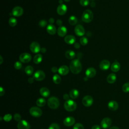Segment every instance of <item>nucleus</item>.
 Instances as JSON below:
<instances>
[{
	"label": "nucleus",
	"instance_id": "49530a36",
	"mask_svg": "<svg viewBox=\"0 0 129 129\" xmlns=\"http://www.w3.org/2000/svg\"><path fill=\"white\" fill-rule=\"evenodd\" d=\"M74 47H75V48L78 49V48H80V44H79V43H78V42H75V43H74Z\"/></svg>",
	"mask_w": 129,
	"mask_h": 129
},
{
	"label": "nucleus",
	"instance_id": "a19ab883",
	"mask_svg": "<svg viewBox=\"0 0 129 129\" xmlns=\"http://www.w3.org/2000/svg\"><path fill=\"white\" fill-rule=\"evenodd\" d=\"M22 64L20 61H16L14 64V67L17 70H19L22 68Z\"/></svg>",
	"mask_w": 129,
	"mask_h": 129
},
{
	"label": "nucleus",
	"instance_id": "58836bf2",
	"mask_svg": "<svg viewBox=\"0 0 129 129\" xmlns=\"http://www.w3.org/2000/svg\"><path fill=\"white\" fill-rule=\"evenodd\" d=\"M89 0H80V4L83 7H86L89 5Z\"/></svg>",
	"mask_w": 129,
	"mask_h": 129
},
{
	"label": "nucleus",
	"instance_id": "4c0bfd02",
	"mask_svg": "<svg viewBox=\"0 0 129 129\" xmlns=\"http://www.w3.org/2000/svg\"><path fill=\"white\" fill-rule=\"evenodd\" d=\"M73 129H84V126L80 123L75 124L73 127Z\"/></svg>",
	"mask_w": 129,
	"mask_h": 129
},
{
	"label": "nucleus",
	"instance_id": "3c124183",
	"mask_svg": "<svg viewBox=\"0 0 129 129\" xmlns=\"http://www.w3.org/2000/svg\"><path fill=\"white\" fill-rule=\"evenodd\" d=\"M63 99H64L66 100H69V95L67 94H65L64 95H63Z\"/></svg>",
	"mask_w": 129,
	"mask_h": 129
},
{
	"label": "nucleus",
	"instance_id": "4468645a",
	"mask_svg": "<svg viewBox=\"0 0 129 129\" xmlns=\"http://www.w3.org/2000/svg\"><path fill=\"white\" fill-rule=\"evenodd\" d=\"M57 13L59 15H64L67 11V7L66 5L60 4L57 8Z\"/></svg>",
	"mask_w": 129,
	"mask_h": 129
},
{
	"label": "nucleus",
	"instance_id": "b1692460",
	"mask_svg": "<svg viewBox=\"0 0 129 129\" xmlns=\"http://www.w3.org/2000/svg\"><path fill=\"white\" fill-rule=\"evenodd\" d=\"M116 80V76L115 74L111 73L107 77V81L108 83L113 84L114 83Z\"/></svg>",
	"mask_w": 129,
	"mask_h": 129
},
{
	"label": "nucleus",
	"instance_id": "4d7b16f0",
	"mask_svg": "<svg viewBox=\"0 0 129 129\" xmlns=\"http://www.w3.org/2000/svg\"><path fill=\"white\" fill-rule=\"evenodd\" d=\"M59 3L60 4H62V0H59Z\"/></svg>",
	"mask_w": 129,
	"mask_h": 129
},
{
	"label": "nucleus",
	"instance_id": "052dcab7",
	"mask_svg": "<svg viewBox=\"0 0 129 129\" xmlns=\"http://www.w3.org/2000/svg\"></svg>",
	"mask_w": 129,
	"mask_h": 129
},
{
	"label": "nucleus",
	"instance_id": "5701e85b",
	"mask_svg": "<svg viewBox=\"0 0 129 129\" xmlns=\"http://www.w3.org/2000/svg\"><path fill=\"white\" fill-rule=\"evenodd\" d=\"M40 94L44 97H47L50 94L49 90L46 87H42L39 90Z\"/></svg>",
	"mask_w": 129,
	"mask_h": 129
},
{
	"label": "nucleus",
	"instance_id": "412c9836",
	"mask_svg": "<svg viewBox=\"0 0 129 129\" xmlns=\"http://www.w3.org/2000/svg\"><path fill=\"white\" fill-rule=\"evenodd\" d=\"M57 34L60 37L64 36L67 33V29L64 26H60L58 27L57 31Z\"/></svg>",
	"mask_w": 129,
	"mask_h": 129
},
{
	"label": "nucleus",
	"instance_id": "c9c22d12",
	"mask_svg": "<svg viewBox=\"0 0 129 129\" xmlns=\"http://www.w3.org/2000/svg\"><path fill=\"white\" fill-rule=\"evenodd\" d=\"M48 129H60V127L58 124L53 123L49 125V126L48 127Z\"/></svg>",
	"mask_w": 129,
	"mask_h": 129
},
{
	"label": "nucleus",
	"instance_id": "a18cd8bd",
	"mask_svg": "<svg viewBox=\"0 0 129 129\" xmlns=\"http://www.w3.org/2000/svg\"><path fill=\"white\" fill-rule=\"evenodd\" d=\"M51 71H52V72H53L54 73H55L56 72H57V71H58V70H57V69L56 67H53L51 68Z\"/></svg>",
	"mask_w": 129,
	"mask_h": 129
},
{
	"label": "nucleus",
	"instance_id": "1a4fd4ad",
	"mask_svg": "<svg viewBox=\"0 0 129 129\" xmlns=\"http://www.w3.org/2000/svg\"><path fill=\"white\" fill-rule=\"evenodd\" d=\"M30 49L32 52L35 53L39 52L41 50L40 46L39 44L35 41L31 43L30 46Z\"/></svg>",
	"mask_w": 129,
	"mask_h": 129
},
{
	"label": "nucleus",
	"instance_id": "72a5a7b5",
	"mask_svg": "<svg viewBox=\"0 0 129 129\" xmlns=\"http://www.w3.org/2000/svg\"><path fill=\"white\" fill-rule=\"evenodd\" d=\"M122 90L124 93L129 92V83L127 82L124 84L122 87Z\"/></svg>",
	"mask_w": 129,
	"mask_h": 129
},
{
	"label": "nucleus",
	"instance_id": "e433bc0d",
	"mask_svg": "<svg viewBox=\"0 0 129 129\" xmlns=\"http://www.w3.org/2000/svg\"><path fill=\"white\" fill-rule=\"evenodd\" d=\"M12 116L10 114H7L4 116V119L5 120V121L7 122L10 121L12 119Z\"/></svg>",
	"mask_w": 129,
	"mask_h": 129
},
{
	"label": "nucleus",
	"instance_id": "f704fd0d",
	"mask_svg": "<svg viewBox=\"0 0 129 129\" xmlns=\"http://www.w3.org/2000/svg\"><path fill=\"white\" fill-rule=\"evenodd\" d=\"M88 39L85 37H83L81 38V39L80 40V43L83 46L86 45L88 43Z\"/></svg>",
	"mask_w": 129,
	"mask_h": 129
},
{
	"label": "nucleus",
	"instance_id": "f3484780",
	"mask_svg": "<svg viewBox=\"0 0 129 129\" xmlns=\"http://www.w3.org/2000/svg\"><path fill=\"white\" fill-rule=\"evenodd\" d=\"M85 74L88 78H93L94 77L96 74V70L93 68H89L88 69H87Z\"/></svg>",
	"mask_w": 129,
	"mask_h": 129
},
{
	"label": "nucleus",
	"instance_id": "f03ea898",
	"mask_svg": "<svg viewBox=\"0 0 129 129\" xmlns=\"http://www.w3.org/2000/svg\"><path fill=\"white\" fill-rule=\"evenodd\" d=\"M93 19V13L90 10H85L82 16V20L85 23H89Z\"/></svg>",
	"mask_w": 129,
	"mask_h": 129
},
{
	"label": "nucleus",
	"instance_id": "de8ad7c7",
	"mask_svg": "<svg viewBox=\"0 0 129 129\" xmlns=\"http://www.w3.org/2000/svg\"><path fill=\"white\" fill-rule=\"evenodd\" d=\"M91 129H100V126L98 125H94L92 127Z\"/></svg>",
	"mask_w": 129,
	"mask_h": 129
},
{
	"label": "nucleus",
	"instance_id": "0eeeda50",
	"mask_svg": "<svg viewBox=\"0 0 129 129\" xmlns=\"http://www.w3.org/2000/svg\"><path fill=\"white\" fill-rule=\"evenodd\" d=\"M45 77V73L41 70L37 71L33 75V78L34 79L38 81H42L44 79Z\"/></svg>",
	"mask_w": 129,
	"mask_h": 129
},
{
	"label": "nucleus",
	"instance_id": "6e6552de",
	"mask_svg": "<svg viewBox=\"0 0 129 129\" xmlns=\"http://www.w3.org/2000/svg\"><path fill=\"white\" fill-rule=\"evenodd\" d=\"M93 99L90 95L85 96L82 100L83 104L86 107L90 106L93 104Z\"/></svg>",
	"mask_w": 129,
	"mask_h": 129
},
{
	"label": "nucleus",
	"instance_id": "c756f323",
	"mask_svg": "<svg viewBox=\"0 0 129 129\" xmlns=\"http://www.w3.org/2000/svg\"><path fill=\"white\" fill-rule=\"evenodd\" d=\"M78 22V19L76 17L74 16H71L69 19V23L71 25H75L77 24Z\"/></svg>",
	"mask_w": 129,
	"mask_h": 129
},
{
	"label": "nucleus",
	"instance_id": "ddd939ff",
	"mask_svg": "<svg viewBox=\"0 0 129 129\" xmlns=\"http://www.w3.org/2000/svg\"><path fill=\"white\" fill-rule=\"evenodd\" d=\"M12 14L16 17H20L22 15L23 13V9L19 6L15 7L12 10Z\"/></svg>",
	"mask_w": 129,
	"mask_h": 129
},
{
	"label": "nucleus",
	"instance_id": "39448f33",
	"mask_svg": "<svg viewBox=\"0 0 129 129\" xmlns=\"http://www.w3.org/2000/svg\"><path fill=\"white\" fill-rule=\"evenodd\" d=\"M29 112L30 114L35 117H40L42 114V110L39 108L35 106L31 107L30 109Z\"/></svg>",
	"mask_w": 129,
	"mask_h": 129
},
{
	"label": "nucleus",
	"instance_id": "c85d7f7f",
	"mask_svg": "<svg viewBox=\"0 0 129 129\" xmlns=\"http://www.w3.org/2000/svg\"><path fill=\"white\" fill-rule=\"evenodd\" d=\"M36 103V104L38 106L43 107L45 105L46 101H45V100L44 98H39L37 100Z\"/></svg>",
	"mask_w": 129,
	"mask_h": 129
},
{
	"label": "nucleus",
	"instance_id": "cd10ccee",
	"mask_svg": "<svg viewBox=\"0 0 129 129\" xmlns=\"http://www.w3.org/2000/svg\"><path fill=\"white\" fill-rule=\"evenodd\" d=\"M42 60V56L40 54H36L33 58V61L36 64L40 63Z\"/></svg>",
	"mask_w": 129,
	"mask_h": 129
},
{
	"label": "nucleus",
	"instance_id": "aec40b11",
	"mask_svg": "<svg viewBox=\"0 0 129 129\" xmlns=\"http://www.w3.org/2000/svg\"><path fill=\"white\" fill-rule=\"evenodd\" d=\"M108 108L112 111L116 110L118 108V104L117 102L114 100H111L108 103Z\"/></svg>",
	"mask_w": 129,
	"mask_h": 129
},
{
	"label": "nucleus",
	"instance_id": "f257e3e1",
	"mask_svg": "<svg viewBox=\"0 0 129 129\" xmlns=\"http://www.w3.org/2000/svg\"><path fill=\"white\" fill-rule=\"evenodd\" d=\"M70 69L72 73L74 74H79L82 69V64L78 59L73 60L70 63Z\"/></svg>",
	"mask_w": 129,
	"mask_h": 129
},
{
	"label": "nucleus",
	"instance_id": "dca6fc26",
	"mask_svg": "<svg viewBox=\"0 0 129 129\" xmlns=\"http://www.w3.org/2000/svg\"><path fill=\"white\" fill-rule=\"evenodd\" d=\"M75 122V118L72 116H68L63 120V124L67 126L73 125Z\"/></svg>",
	"mask_w": 129,
	"mask_h": 129
},
{
	"label": "nucleus",
	"instance_id": "603ef678",
	"mask_svg": "<svg viewBox=\"0 0 129 129\" xmlns=\"http://www.w3.org/2000/svg\"><path fill=\"white\" fill-rule=\"evenodd\" d=\"M40 51H41L42 53H44V52H46V49H45V48L43 47V48H41V50H40Z\"/></svg>",
	"mask_w": 129,
	"mask_h": 129
},
{
	"label": "nucleus",
	"instance_id": "09e8293b",
	"mask_svg": "<svg viewBox=\"0 0 129 129\" xmlns=\"http://www.w3.org/2000/svg\"><path fill=\"white\" fill-rule=\"evenodd\" d=\"M48 22L50 23V24H52L54 22V20L53 18H49V19L48 20Z\"/></svg>",
	"mask_w": 129,
	"mask_h": 129
},
{
	"label": "nucleus",
	"instance_id": "8fccbe9b",
	"mask_svg": "<svg viewBox=\"0 0 129 129\" xmlns=\"http://www.w3.org/2000/svg\"><path fill=\"white\" fill-rule=\"evenodd\" d=\"M34 78L33 77V78H29L28 79V81L29 83H32L34 82Z\"/></svg>",
	"mask_w": 129,
	"mask_h": 129
},
{
	"label": "nucleus",
	"instance_id": "7ed1b4c3",
	"mask_svg": "<svg viewBox=\"0 0 129 129\" xmlns=\"http://www.w3.org/2000/svg\"><path fill=\"white\" fill-rule=\"evenodd\" d=\"M47 104L49 108L51 109H56L59 105V100L55 97H51L47 100Z\"/></svg>",
	"mask_w": 129,
	"mask_h": 129
},
{
	"label": "nucleus",
	"instance_id": "7c9ffc66",
	"mask_svg": "<svg viewBox=\"0 0 129 129\" xmlns=\"http://www.w3.org/2000/svg\"><path fill=\"white\" fill-rule=\"evenodd\" d=\"M33 71L34 69L31 66H28L25 69V72L28 75H31L33 73Z\"/></svg>",
	"mask_w": 129,
	"mask_h": 129
},
{
	"label": "nucleus",
	"instance_id": "2eb2a0df",
	"mask_svg": "<svg viewBox=\"0 0 129 129\" xmlns=\"http://www.w3.org/2000/svg\"><path fill=\"white\" fill-rule=\"evenodd\" d=\"M110 63L109 61L106 59L102 60L99 64L100 69L103 71L108 70L110 67Z\"/></svg>",
	"mask_w": 129,
	"mask_h": 129
},
{
	"label": "nucleus",
	"instance_id": "393cba45",
	"mask_svg": "<svg viewBox=\"0 0 129 129\" xmlns=\"http://www.w3.org/2000/svg\"><path fill=\"white\" fill-rule=\"evenodd\" d=\"M65 56L67 58L71 59H73L75 57L76 53L74 51H73L72 50H68L66 51Z\"/></svg>",
	"mask_w": 129,
	"mask_h": 129
},
{
	"label": "nucleus",
	"instance_id": "a211bd4d",
	"mask_svg": "<svg viewBox=\"0 0 129 129\" xmlns=\"http://www.w3.org/2000/svg\"><path fill=\"white\" fill-rule=\"evenodd\" d=\"M76 37L72 35H69L64 37L65 42L68 44H73L76 42Z\"/></svg>",
	"mask_w": 129,
	"mask_h": 129
},
{
	"label": "nucleus",
	"instance_id": "20e7f679",
	"mask_svg": "<svg viewBox=\"0 0 129 129\" xmlns=\"http://www.w3.org/2000/svg\"><path fill=\"white\" fill-rule=\"evenodd\" d=\"M64 107L67 111H73L76 110L77 108V104L74 101L69 99L65 101L64 103Z\"/></svg>",
	"mask_w": 129,
	"mask_h": 129
},
{
	"label": "nucleus",
	"instance_id": "473e14b6",
	"mask_svg": "<svg viewBox=\"0 0 129 129\" xmlns=\"http://www.w3.org/2000/svg\"><path fill=\"white\" fill-rule=\"evenodd\" d=\"M9 23L12 27H14L17 25V20L14 17H11L9 20Z\"/></svg>",
	"mask_w": 129,
	"mask_h": 129
},
{
	"label": "nucleus",
	"instance_id": "13d9d810",
	"mask_svg": "<svg viewBox=\"0 0 129 129\" xmlns=\"http://www.w3.org/2000/svg\"><path fill=\"white\" fill-rule=\"evenodd\" d=\"M65 2H69V1H70L71 0H64Z\"/></svg>",
	"mask_w": 129,
	"mask_h": 129
},
{
	"label": "nucleus",
	"instance_id": "a878e982",
	"mask_svg": "<svg viewBox=\"0 0 129 129\" xmlns=\"http://www.w3.org/2000/svg\"><path fill=\"white\" fill-rule=\"evenodd\" d=\"M120 66L118 62L115 61L111 66V70L113 72H117L120 70Z\"/></svg>",
	"mask_w": 129,
	"mask_h": 129
},
{
	"label": "nucleus",
	"instance_id": "c03bdc74",
	"mask_svg": "<svg viewBox=\"0 0 129 129\" xmlns=\"http://www.w3.org/2000/svg\"><path fill=\"white\" fill-rule=\"evenodd\" d=\"M4 94H5V90L2 87H1V88H0V95L1 96H2Z\"/></svg>",
	"mask_w": 129,
	"mask_h": 129
},
{
	"label": "nucleus",
	"instance_id": "423d86ee",
	"mask_svg": "<svg viewBox=\"0 0 129 129\" xmlns=\"http://www.w3.org/2000/svg\"><path fill=\"white\" fill-rule=\"evenodd\" d=\"M32 57L30 54L28 53H23L20 54L19 56V59L21 62L23 63H27L31 60Z\"/></svg>",
	"mask_w": 129,
	"mask_h": 129
},
{
	"label": "nucleus",
	"instance_id": "2f4dec72",
	"mask_svg": "<svg viewBox=\"0 0 129 129\" xmlns=\"http://www.w3.org/2000/svg\"><path fill=\"white\" fill-rule=\"evenodd\" d=\"M52 80L53 82L56 84H58L60 83L61 82V78L60 77L57 75V74H55L52 78Z\"/></svg>",
	"mask_w": 129,
	"mask_h": 129
},
{
	"label": "nucleus",
	"instance_id": "bf43d9fd",
	"mask_svg": "<svg viewBox=\"0 0 129 129\" xmlns=\"http://www.w3.org/2000/svg\"><path fill=\"white\" fill-rule=\"evenodd\" d=\"M2 117H1V121H2Z\"/></svg>",
	"mask_w": 129,
	"mask_h": 129
},
{
	"label": "nucleus",
	"instance_id": "4be33fe9",
	"mask_svg": "<svg viewBox=\"0 0 129 129\" xmlns=\"http://www.w3.org/2000/svg\"><path fill=\"white\" fill-rule=\"evenodd\" d=\"M47 32L50 35H54L56 32L55 27L52 24H49L46 28Z\"/></svg>",
	"mask_w": 129,
	"mask_h": 129
},
{
	"label": "nucleus",
	"instance_id": "f8f14e48",
	"mask_svg": "<svg viewBox=\"0 0 129 129\" xmlns=\"http://www.w3.org/2000/svg\"><path fill=\"white\" fill-rule=\"evenodd\" d=\"M75 32L78 36H82L85 34V29L81 25H78L75 28Z\"/></svg>",
	"mask_w": 129,
	"mask_h": 129
},
{
	"label": "nucleus",
	"instance_id": "79ce46f5",
	"mask_svg": "<svg viewBox=\"0 0 129 129\" xmlns=\"http://www.w3.org/2000/svg\"><path fill=\"white\" fill-rule=\"evenodd\" d=\"M21 116L20 115V114L17 113L16 114H15L14 116V119L16 120V121H19L21 120Z\"/></svg>",
	"mask_w": 129,
	"mask_h": 129
},
{
	"label": "nucleus",
	"instance_id": "37998d69",
	"mask_svg": "<svg viewBox=\"0 0 129 129\" xmlns=\"http://www.w3.org/2000/svg\"><path fill=\"white\" fill-rule=\"evenodd\" d=\"M56 24L59 26V27L60 26H61L62 24V22L61 20H59V19H58L57 21H56Z\"/></svg>",
	"mask_w": 129,
	"mask_h": 129
},
{
	"label": "nucleus",
	"instance_id": "bb28decb",
	"mask_svg": "<svg viewBox=\"0 0 129 129\" xmlns=\"http://www.w3.org/2000/svg\"><path fill=\"white\" fill-rule=\"evenodd\" d=\"M79 95V91L76 89H72L70 92V96L73 99H76Z\"/></svg>",
	"mask_w": 129,
	"mask_h": 129
},
{
	"label": "nucleus",
	"instance_id": "9b49d317",
	"mask_svg": "<svg viewBox=\"0 0 129 129\" xmlns=\"http://www.w3.org/2000/svg\"><path fill=\"white\" fill-rule=\"evenodd\" d=\"M111 124V120L108 117L103 118L101 122V126L104 129L109 128Z\"/></svg>",
	"mask_w": 129,
	"mask_h": 129
},
{
	"label": "nucleus",
	"instance_id": "9d476101",
	"mask_svg": "<svg viewBox=\"0 0 129 129\" xmlns=\"http://www.w3.org/2000/svg\"><path fill=\"white\" fill-rule=\"evenodd\" d=\"M17 127L18 129H30V125L29 122L25 120H21L19 121Z\"/></svg>",
	"mask_w": 129,
	"mask_h": 129
},
{
	"label": "nucleus",
	"instance_id": "6ab92c4d",
	"mask_svg": "<svg viewBox=\"0 0 129 129\" xmlns=\"http://www.w3.org/2000/svg\"><path fill=\"white\" fill-rule=\"evenodd\" d=\"M58 72L59 74L62 76H64L67 75L69 72V69L66 65H63L59 67L58 70Z\"/></svg>",
	"mask_w": 129,
	"mask_h": 129
},
{
	"label": "nucleus",
	"instance_id": "5fc2aeb1",
	"mask_svg": "<svg viewBox=\"0 0 129 129\" xmlns=\"http://www.w3.org/2000/svg\"><path fill=\"white\" fill-rule=\"evenodd\" d=\"M0 59H1V61H0V64H2V62H3V57L1 55L0 56Z\"/></svg>",
	"mask_w": 129,
	"mask_h": 129
},
{
	"label": "nucleus",
	"instance_id": "ea45409f",
	"mask_svg": "<svg viewBox=\"0 0 129 129\" xmlns=\"http://www.w3.org/2000/svg\"><path fill=\"white\" fill-rule=\"evenodd\" d=\"M47 22L45 20H42L40 21L39 22V25L41 27H45L47 25Z\"/></svg>",
	"mask_w": 129,
	"mask_h": 129
},
{
	"label": "nucleus",
	"instance_id": "864d4df0",
	"mask_svg": "<svg viewBox=\"0 0 129 129\" xmlns=\"http://www.w3.org/2000/svg\"><path fill=\"white\" fill-rule=\"evenodd\" d=\"M109 129H119V128L116 126H112V127H111L110 128H109Z\"/></svg>",
	"mask_w": 129,
	"mask_h": 129
},
{
	"label": "nucleus",
	"instance_id": "6e6d98bb",
	"mask_svg": "<svg viewBox=\"0 0 129 129\" xmlns=\"http://www.w3.org/2000/svg\"><path fill=\"white\" fill-rule=\"evenodd\" d=\"M95 6V4L94 2H92V3L91 4V6L93 7H94Z\"/></svg>",
	"mask_w": 129,
	"mask_h": 129
}]
</instances>
